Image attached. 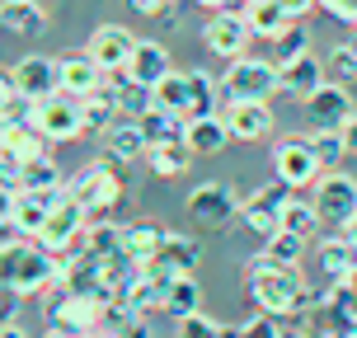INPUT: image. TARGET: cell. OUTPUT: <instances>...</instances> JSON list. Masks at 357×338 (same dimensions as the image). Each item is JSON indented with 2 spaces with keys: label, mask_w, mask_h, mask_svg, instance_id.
<instances>
[{
  "label": "cell",
  "mask_w": 357,
  "mask_h": 338,
  "mask_svg": "<svg viewBox=\"0 0 357 338\" xmlns=\"http://www.w3.org/2000/svg\"><path fill=\"white\" fill-rule=\"evenodd\" d=\"M245 291H250L254 310H268L278 320H296L301 310L315 305V296L301 277V263H273L268 254L245 263Z\"/></svg>",
  "instance_id": "obj_1"
},
{
  "label": "cell",
  "mask_w": 357,
  "mask_h": 338,
  "mask_svg": "<svg viewBox=\"0 0 357 338\" xmlns=\"http://www.w3.org/2000/svg\"><path fill=\"white\" fill-rule=\"evenodd\" d=\"M56 272H61V259H52L38 240H29V235L0 240V286L19 291L24 301L56 291Z\"/></svg>",
  "instance_id": "obj_2"
},
{
  "label": "cell",
  "mask_w": 357,
  "mask_h": 338,
  "mask_svg": "<svg viewBox=\"0 0 357 338\" xmlns=\"http://www.w3.org/2000/svg\"><path fill=\"white\" fill-rule=\"evenodd\" d=\"M85 231H89V212L71 193H56L52 212H47V226L38 231V245L52 259H75V254H85Z\"/></svg>",
  "instance_id": "obj_3"
},
{
  "label": "cell",
  "mask_w": 357,
  "mask_h": 338,
  "mask_svg": "<svg viewBox=\"0 0 357 338\" xmlns=\"http://www.w3.org/2000/svg\"><path fill=\"white\" fill-rule=\"evenodd\" d=\"M221 94L231 99V104H268L273 94H278V61H268V56H235L226 75H221Z\"/></svg>",
  "instance_id": "obj_4"
},
{
  "label": "cell",
  "mask_w": 357,
  "mask_h": 338,
  "mask_svg": "<svg viewBox=\"0 0 357 338\" xmlns=\"http://www.w3.org/2000/svg\"><path fill=\"white\" fill-rule=\"evenodd\" d=\"M66 193H71L89 212V221H94V216H108L118 202H123V178H118L113 160H89V164H80V169L71 174Z\"/></svg>",
  "instance_id": "obj_5"
},
{
  "label": "cell",
  "mask_w": 357,
  "mask_h": 338,
  "mask_svg": "<svg viewBox=\"0 0 357 338\" xmlns=\"http://www.w3.org/2000/svg\"><path fill=\"white\" fill-rule=\"evenodd\" d=\"M240 207H245L240 193H235L231 183H216V178L197 183L193 193H188V202H183L188 221L202 226V231H231L235 221H240Z\"/></svg>",
  "instance_id": "obj_6"
},
{
  "label": "cell",
  "mask_w": 357,
  "mask_h": 338,
  "mask_svg": "<svg viewBox=\"0 0 357 338\" xmlns=\"http://www.w3.org/2000/svg\"><path fill=\"white\" fill-rule=\"evenodd\" d=\"M108 301L113 296H89V291H52L47 301V329H75V334H89L108 320Z\"/></svg>",
  "instance_id": "obj_7"
},
{
  "label": "cell",
  "mask_w": 357,
  "mask_h": 338,
  "mask_svg": "<svg viewBox=\"0 0 357 338\" xmlns=\"http://www.w3.org/2000/svg\"><path fill=\"white\" fill-rule=\"evenodd\" d=\"M291 197H296V188L282 183V178L264 183V188L240 207V226H245L250 235H259V240H273V235L282 231V212H287V202H291Z\"/></svg>",
  "instance_id": "obj_8"
},
{
  "label": "cell",
  "mask_w": 357,
  "mask_h": 338,
  "mask_svg": "<svg viewBox=\"0 0 357 338\" xmlns=\"http://www.w3.org/2000/svg\"><path fill=\"white\" fill-rule=\"evenodd\" d=\"M33 127L52 146L85 137V113H80V99H71L66 89H56V94H47V99H38V104H33Z\"/></svg>",
  "instance_id": "obj_9"
},
{
  "label": "cell",
  "mask_w": 357,
  "mask_h": 338,
  "mask_svg": "<svg viewBox=\"0 0 357 338\" xmlns=\"http://www.w3.org/2000/svg\"><path fill=\"white\" fill-rule=\"evenodd\" d=\"M320 174H324V164L315 155L310 137H282L273 146V178H282L291 188H310V183H320Z\"/></svg>",
  "instance_id": "obj_10"
},
{
  "label": "cell",
  "mask_w": 357,
  "mask_h": 338,
  "mask_svg": "<svg viewBox=\"0 0 357 338\" xmlns=\"http://www.w3.org/2000/svg\"><path fill=\"white\" fill-rule=\"evenodd\" d=\"M315 212L329 231H343L357 216V178L343 174V169H324L320 183H315Z\"/></svg>",
  "instance_id": "obj_11"
},
{
  "label": "cell",
  "mask_w": 357,
  "mask_h": 338,
  "mask_svg": "<svg viewBox=\"0 0 357 338\" xmlns=\"http://www.w3.org/2000/svg\"><path fill=\"white\" fill-rule=\"evenodd\" d=\"M254 43V29L250 19L240 15V10H212V19L202 24V47L221 61H235V56H245Z\"/></svg>",
  "instance_id": "obj_12"
},
{
  "label": "cell",
  "mask_w": 357,
  "mask_h": 338,
  "mask_svg": "<svg viewBox=\"0 0 357 338\" xmlns=\"http://www.w3.org/2000/svg\"><path fill=\"white\" fill-rule=\"evenodd\" d=\"M137 43H142V38H132V29H123V24H99V29L85 38V52L94 56L104 71H127Z\"/></svg>",
  "instance_id": "obj_13"
},
{
  "label": "cell",
  "mask_w": 357,
  "mask_h": 338,
  "mask_svg": "<svg viewBox=\"0 0 357 338\" xmlns=\"http://www.w3.org/2000/svg\"><path fill=\"white\" fill-rule=\"evenodd\" d=\"M324 80H329V75H324V56H315V52H301V56H291V61H278V89L291 94V99H310Z\"/></svg>",
  "instance_id": "obj_14"
},
{
  "label": "cell",
  "mask_w": 357,
  "mask_h": 338,
  "mask_svg": "<svg viewBox=\"0 0 357 338\" xmlns=\"http://www.w3.org/2000/svg\"><path fill=\"white\" fill-rule=\"evenodd\" d=\"M202 263V245H197L193 235H165V245H160V254H155V263H146L151 272H160L165 282H174V277H188L193 268Z\"/></svg>",
  "instance_id": "obj_15"
},
{
  "label": "cell",
  "mask_w": 357,
  "mask_h": 338,
  "mask_svg": "<svg viewBox=\"0 0 357 338\" xmlns=\"http://www.w3.org/2000/svg\"><path fill=\"white\" fill-rule=\"evenodd\" d=\"M305 113H310V123H315V127H343L357 113V104H353V94H348V85L324 80V85L305 99Z\"/></svg>",
  "instance_id": "obj_16"
},
{
  "label": "cell",
  "mask_w": 357,
  "mask_h": 338,
  "mask_svg": "<svg viewBox=\"0 0 357 338\" xmlns=\"http://www.w3.org/2000/svg\"><path fill=\"white\" fill-rule=\"evenodd\" d=\"M10 71H15L19 89H24L33 104L61 89V61H56V56H38V52H33V56H24V61H15Z\"/></svg>",
  "instance_id": "obj_17"
},
{
  "label": "cell",
  "mask_w": 357,
  "mask_h": 338,
  "mask_svg": "<svg viewBox=\"0 0 357 338\" xmlns=\"http://www.w3.org/2000/svg\"><path fill=\"white\" fill-rule=\"evenodd\" d=\"M104 151H108V160H113V164L146 160L151 141H146V132H142V118H118V123L104 132Z\"/></svg>",
  "instance_id": "obj_18"
},
{
  "label": "cell",
  "mask_w": 357,
  "mask_h": 338,
  "mask_svg": "<svg viewBox=\"0 0 357 338\" xmlns=\"http://www.w3.org/2000/svg\"><path fill=\"white\" fill-rule=\"evenodd\" d=\"M56 61H61V89H66L71 99H89V94L104 89L108 71L89 52H71V56H56Z\"/></svg>",
  "instance_id": "obj_19"
},
{
  "label": "cell",
  "mask_w": 357,
  "mask_h": 338,
  "mask_svg": "<svg viewBox=\"0 0 357 338\" xmlns=\"http://www.w3.org/2000/svg\"><path fill=\"white\" fill-rule=\"evenodd\" d=\"M165 226L160 221H151V216H137V221H123V254L132 259V263H155V254H160L165 245Z\"/></svg>",
  "instance_id": "obj_20"
},
{
  "label": "cell",
  "mask_w": 357,
  "mask_h": 338,
  "mask_svg": "<svg viewBox=\"0 0 357 338\" xmlns=\"http://www.w3.org/2000/svg\"><path fill=\"white\" fill-rule=\"evenodd\" d=\"M183 141H188V151H193V155H221V151H226L235 137H231L226 113H207V118H188V127H183Z\"/></svg>",
  "instance_id": "obj_21"
},
{
  "label": "cell",
  "mask_w": 357,
  "mask_h": 338,
  "mask_svg": "<svg viewBox=\"0 0 357 338\" xmlns=\"http://www.w3.org/2000/svg\"><path fill=\"white\" fill-rule=\"evenodd\" d=\"M104 89L113 94V104H118V113H123V118H146V113L155 108L151 85H142L137 75H127V71H108L104 75Z\"/></svg>",
  "instance_id": "obj_22"
},
{
  "label": "cell",
  "mask_w": 357,
  "mask_h": 338,
  "mask_svg": "<svg viewBox=\"0 0 357 338\" xmlns=\"http://www.w3.org/2000/svg\"><path fill=\"white\" fill-rule=\"evenodd\" d=\"M47 137L33 127V118L29 123H5V132H0V155H10L15 164H29L38 160V155H47Z\"/></svg>",
  "instance_id": "obj_23"
},
{
  "label": "cell",
  "mask_w": 357,
  "mask_h": 338,
  "mask_svg": "<svg viewBox=\"0 0 357 338\" xmlns=\"http://www.w3.org/2000/svg\"><path fill=\"white\" fill-rule=\"evenodd\" d=\"M0 29L10 38H38L47 29L43 0H0Z\"/></svg>",
  "instance_id": "obj_24"
},
{
  "label": "cell",
  "mask_w": 357,
  "mask_h": 338,
  "mask_svg": "<svg viewBox=\"0 0 357 338\" xmlns=\"http://www.w3.org/2000/svg\"><path fill=\"white\" fill-rule=\"evenodd\" d=\"M226 123H231V137L235 141H264L273 137V108L268 104H231L226 108Z\"/></svg>",
  "instance_id": "obj_25"
},
{
  "label": "cell",
  "mask_w": 357,
  "mask_h": 338,
  "mask_svg": "<svg viewBox=\"0 0 357 338\" xmlns=\"http://www.w3.org/2000/svg\"><path fill=\"white\" fill-rule=\"evenodd\" d=\"M174 71V61H169V47L165 43H151V38H142L137 43V52H132V61H127V75H137L142 85H160L165 75Z\"/></svg>",
  "instance_id": "obj_26"
},
{
  "label": "cell",
  "mask_w": 357,
  "mask_h": 338,
  "mask_svg": "<svg viewBox=\"0 0 357 338\" xmlns=\"http://www.w3.org/2000/svg\"><path fill=\"white\" fill-rule=\"evenodd\" d=\"M240 15L250 19V29H254V38H268V43H278V38L296 24V19L287 15V5L282 0H245V10Z\"/></svg>",
  "instance_id": "obj_27"
},
{
  "label": "cell",
  "mask_w": 357,
  "mask_h": 338,
  "mask_svg": "<svg viewBox=\"0 0 357 338\" xmlns=\"http://www.w3.org/2000/svg\"><path fill=\"white\" fill-rule=\"evenodd\" d=\"M151 99L160 113H174V118H193V75L188 71H169L160 85L151 89Z\"/></svg>",
  "instance_id": "obj_28"
},
{
  "label": "cell",
  "mask_w": 357,
  "mask_h": 338,
  "mask_svg": "<svg viewBox=\"0 0 357 338\" xmlns=\"http://www.w3.org/2000/svg\"><path fill=\"white\" fill-rule=\"evenodd\" d=\"M52 202H56V197H47V193H24V188H19L15 212H10V231H15V235H29V240H38V231L47 226V212H52Z\"/></svg>",
  "instance_id": "obj_29"
},
{
  "label": "cell",
  "mask_w": 357,
  "mask_h": 338,
  "mask_svg": "<svg viewBox=\"0 0 357 338\" xmlns=\"http://www.w3.org/2000/svg\"><path fill=\"white\" fill-rule=\"evenodd\" d=\"M188 164H193L188 141H155L151 151H146V169H151L155 178H183Z\"/></svg>",
  "instance_id": "obj_30"
},
{
  "label": "cell",
  "mask_w": 357,
  "mask_h": 338,
  "mask_svg": "<svg viewBox=\"0 0 357 338\" xmlns=\"http://www.w3.org/2000/svg\"><path fill=\"white\" fill-rule=\"evenodd\" d=\"M19 188H24V193H47V197L66 193V178H61V164H56L52 155H38V160L19 164Z\"/></svg>",
  "instance_id": "obj_31"
},
{
  "label": "cell",
  "mask_w": 357,
  "mask_h": 338,
  "mask_svg": "<svg viewBox=\"0 0 357 338\" xmlns=\"http://www.w3.org/2000/svg\"><path fill=\"white\" fill-rule=\"evenodd\" d=\"M320 268H324V277H329V282H343V277L357 268L353 240H348V235H329V240L320 245Z\"/></svg>",
  "instance_id": "obj_32"
},
{
  "label": "cell",
  "mask_w": 357,
  "mask_h": 338,
  "mask_svg": "<svg viewBox=\"0 0 357 338\" xmlns=\"http://www.w3.org/2000/svg\"><path fill=\"white\" fill-rule=\"evenodd\" d=\"M165 277L160 272H151V268H142V277L123 291V301L132 305V310H142V315H151V310H165Z\"/></svg>",
  "instance_id": "obj_33"
},
{
  "label": "cell",
  "mask_w": 357,
  "mask_h": 338,
  "mask_svg": "<svg viewBox=\"0 0 357 338\" xmlns=\"http://www.w3.org/2000/svg\"><path fill=\"white\" fill-rule=\"evenodd\" d=\"M0 118H5V123H29V118H33V99L19 89L10 66H0Z\"/></svg>",
  "instance_id": "obj_34"
},
{
  "label": "cell",
  "mask_w": 357,
  "mask_h": 338,
  "mask_svg": "<svg viewBox=\"0 0 357 338\" xmlns=\"http://www.w3.org/2000/svg\"><path fill=\"white\" fill-rule=\"evenodd\" d=\"M193 310H202V286L188 272V277H174V282L165 286V315H174V324H178L183 315H193Z\"/></svg>",
  "instance_id": "obj_35"
},
{
  "label": "cell",
  "mask_w": 357,
  "mask_h": 338,
  "mask_svg": "<svg viewBox=\"0 0 357 338\" xmlns=\"http://www.w3.org/2000/svg\"><path fill=\"white\" fill-rule=\"evenodd\" d=\"M80 113H85V137H104L108 127H113L118 118H123L108 89H99V94H89V99H80Z\"/></svg>",
  "instance_id": "obj_36"
},
{
  "label": "cell",
  "mask_w": 357,
  "mask_h": 338,
  "mask_svg": "<svg viewBox=\"0 0 357 338\" xmlns=\"http://www.w3.org/2000/svg\"><path fill=\"white\" fill-rule=\"evenodd\" d=\"M320 212H315V202H301V197H291L287 202V212H282V231L291 235H305V240H315L320 235Z\"/></svg>",
  "instance_id": "obj_37"
},
{
  "label": "cell",
  "mask_w": 357,
  "mask_h": 338,
  "mask_svg": "<svg viewBox=\"0 0 357 338\" xmlns=\"http://www.w3.org/2000/svg\"><path fill=\"white\" fill-rule=\"evenodd\" d=\"M183 127H188V118H174V113H160V108H151L142 118V132L146 141H183Z\"/></svg>",
  "instance_id": "obj_38"
},
{
  "label": "cell",
  "mask_w": 357,
  "mask_h": 338,
  "mask_svg": "<svg viewBox=\"0 0 357 338\" xmlns=\"http://www.w3.org/2000/svg\"><path fill=\"white\" fill-rule=\"evenodd\" d=\"M315 155H320V164L324 169H339V160L348 155V141H343V132L339 127H315Z\"/></svg>",
  "instance_id": "obj_39"
},
{
  "label": "cell",
  "mask_w": 357,
  "mask_h": 338,
  "mask_svg": "<svg viewBox=\"0 0 357 338\" xmlns=\"http://www.w3.org/2000/svg\"><path fill=\"white\" fill-rule=\"evenodd\" d=\"M305 235H291V231H278L273 240H264V254L273 259V263H301V254H305Z\"/></svg>",
  "instance_id": "obj_40"
},
{
  "label": "cell",
  "mask_w": 357,
  "mask_h": 338,
  "mask_svg": "<svg viewBox=\"0 0 357 338\" xmlns=\"http://www.w3.org/2000/svg\"><path fill=\"white\" fill-rule=\"evenodd\" d=\"M324 75H329L334 85H353L357 80V52L348 47V43H339L334 52L324 56Z\"/></svg>",
  "instance_id": "obj_41"
},
{
  "label": "cell",
  "mask_w": 357,
  "mask_h": 338,
  "mask_svg": "<svg viewBox=\"0 0 357 338\" xmlns=\"http://www.w3.org/2000/svg\"><path fill=\"white\" fill-rule=\"evenodd\" d=\"M193 75V118H207V113H216V80L207 71H188Z\"/></svg>",
  "instance_id": "obj_42"
},
{
  "label": "cell",
  "mask_w": 357,
  "mask_h": 338,
  "mask_svg": "<svg viewBox=\"0 0 357 338\" xmlns=\"http://www.w3.org/2000/svg\"><path fill=\"white\" fill-rule=\"evenodd\" d=\"M240 338H287L282 320L278 315H268V310H254L250 320L240 324Z\"/></svg>",
  "instance_id": "obj_43"
},
{
  "label": "cell",
  "mask_w": 357,
  "mask_h": 338,
  "mask_svg": "<svg viewBox=\"0 0 357 338\" xmlns=\"http://www.w3.org/2000/svg\"><path fill=\"white\" fill-rule=\"evenodd\" d=\"M273 47H278V61H291V56L310 52V33H305V24L296 19V24H291V29H287V33L273 43Z\"/></svg>",
  "instance_id": "obj_44"
},
{
  "label": "cell",
  "mask_w": 357,
  "mask_h": 338,
  "mask_svg": "<svg viewBox=\"0 0 357 338\" xmlns=\"http://www.w3.org/2000/svg\"><path fill=\"white\" fill-rule=\"evenodd\" d=\"M221 329H226V324H216L212 315H202V310H193V315L178 320V338H221Z\"/></svg>",
  "instance_id": "obj_45"
},
{
  "label": "cell",
  "mask_w": 357,
  "mask_h": 338,
  "mask_svg": "<svg viewBox=\"0 0 357 338\" xmlns=\"http://www.w3.org/2000/svg\"><path fill=\"white\" fill-rule=\"evenodd\" d=\"M108 329H113L118 338H155V334H151V320H146L142 310H127L123 320H118V324H108Z\"/></svg>",
  "instance_id": "obj_46"
},
{
  "label": "cell",
  "mask_w": 357,
  "mask_h": 338,
  "mask_svg": "<svg viewBox=\"0 0 357 338\" xmlns=\"http://www.w3.org/2000/svg\"><path fill=\"white\" fill-rule=\"evenodd\" d=\"M127 10H137L142 19H174V0H127Z\"/></svg>",
  "instance_id": "obj_47"
},
{
  "label": "cell",
  "mask_w": 357,
  "mask_h": 338,
  "mask_svg": "<svg viewBox=\"0 0 357 338\" xmlns=\"http://www.w3.org/2000/svg\"><path fill=\"white\" fill-rule=\"evenodd\" d=\"M19 291H10V286H0V324H15V315H19Z\"/></svg>",
  "instance_id": "obj_48"
},
{
  "label": "cell",
  "mask_w": 357,
  "mask_h": 338,
  "mask_svg": "<svg viewBox=\"0 0 357 338\" xmlns=\"http://www.w3.org/2000/svg\"><path fill=\"white\" fill-rule=\"evenodd\" d=\"M15 197H19V188H5V183H0V226H10V212H15Z\"/></svg>",
  "instance_id": "obj_49"
},
{
  "label": "cell",
  "mask_w": 357,
  "mask_h": 338,
  "mask_svg": "<svg viewBox=\"0 0 357 338\" xmlns=\"http://www.w3.org/2000/svg\"><path fill=\"white\" fill-rule=\"evenodd\" d=\"M282 5H287V15H291V19H305L310 10H320V0H282Z\"/></svg>",
  "instance_id": "obj_50"
},
{
  "label": "cell",
  "mask_w": 357,
  "mask_h": 338,
  "mask_svg": "<svg viewBox=\"0 0 357 338\" xmlns=\"http://www.w3.org/2000/svg\"><path fill=\"white\" fill-rule=\"evenodd\" d=\"M339 132H343V141H348V155H357V113L339 127Z\"/></svg>",
  "instance_id": "obj_51"
},
{
  "label": "cell",
  "mask_w": 357,
  "mask_h": 338,
  "mask_svg": "<svg viewBox=\"0 0 357 338\" xmlns=\"http://www.w3.org/2000/svg\"><path fill=\"white\" fill-rule=\"evenodd\" d=\"M0 338H29V334H24L19 324H0Z\"/></svg>",
  "instance_id": "obj_52"
},
{
  "label": "cell",
  "mask_w": 357,
  "mask_h": 338,
  "mask_svg": "<svg viewBox=\"0 0 357 338\" xmlns=\"http://www.w3.org/2000/svg\"><path fill=\"white\" fill-rule=\"evenodd\" d=\"M197 5H202V10H231L235 0H197Z\"/></svg>",
  "instance_id": "obj_53"
},
{
  "label": "cell",
  "mask_w": 357,
  "mask_h": 338,
  "mask_svg": "<svg viewBox=\"0 0 357 338\" xmlns=\"http://www.w3.org/2000/svg\"><path fill=\"white\" fill-rule=\"evenodd\" d=\"M47 338H85V334H75V329H47Z\"/></svg>",
  "instance_id": "obj_54"
},
{
  "label": "cell",
  "mask_w": 357,
  "mask_h": 338,
  "mask_svg": "<svg viewBox=\"0 0 357 338\" xmlns=\"http://www.w3.org/2000/svg\"><path fill=\"white\" fill-rule=\"evenodd\" d=\"M343 235L353 240V249H357V216H353V221H348V226H343Z\"/></svg>",
  "instance_id": "obj_55"
},
{
  "label": "cell",
  "mask_w": 357,
  "mask_h": 338,
  "mask_svg": "<svg viewBox=\"0 0 357 338\" xmlns=\"http://www.w3.org/2000/svg\"><path fill=\"white\" fill-rule=\"evenodd\" d=\"M343 282H348V286H353V291H357V268H353V272H348V277H343Z\"/></svg>",
  "instance_id": "obj_56"
},
{
  "label": "cell",
  "mask_w": 357,
  "mask_h": 338,
  "mask_svg": "<svg viewBox=\"0 0 357 338\" xmlns=\"http://www.w3.org/2000/svg\"><path fill=\"white\" fill-rule=\"evenodd\" d=\"M339 338H357V324H353V329H343V334Z\"/></svg>",
  "instance_id": "obj_57"
},
{
  "label": "cell",
  "mask_w": 357,
  "mask_h": 338,
  "mask_svg": "<svg viewBox=\"0 0 357 338\" xmlns=\"http://www.w3.org/2000/svg\"><path fill=\"white\" fill-rule=\"evenodd\" d=\"M348 47H353V52H357V29H353V38H348Z\"/></svg>",
  "instance_id": "obj_58"
},
{
  "label": "cell",
  "mask_w": 357,
  "mask_h": 338,
  "mask_svg": "<svg viewBox=\"0 0 357 338\" xmlns=\"http://www.w3.org/2000/svg\"><path fill=\"white\" fill-rule=\"evenodd\" d=\"M0 132H5V118H0Z\"/></svg>",
  "instance_id": "obj_59"
}]
</instances>
